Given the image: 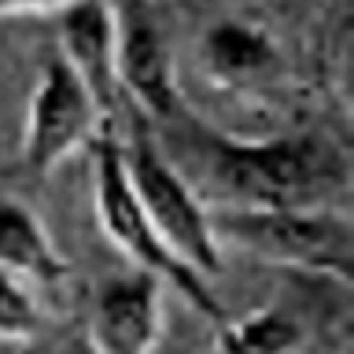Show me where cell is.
I'll list each match as a JSON object with an SVG mask.
<instances>
[{
	"label": "cell",
	"instance_id": "obj_1",
	"mask_svg": "<svg viewBox=\"0 0 354 354\" xmlns=\"http://www.w3.org/2000/svg\"><path fill=\"white\" fill-rule=\"evenodd\" d=\"M207 170L221 207H299L317 210L321 199L347 185V159L325 137L229 140L203 137Z\"/></svg>",
	"mask_w": 354,
	"mask_h": 354
},
{
	"label": "cell",
	"instance_id": "obj_2",
	"mask_svg": "<svg viewBox=\"0 0 354 354\" xmlns=\"http://www.w3.org/2000/svg\"><path fill=\"white\" fill-rule=\"evenodd\" d=\"M214 240L284 270L325 273L347 284L351 277V225L332 210L299 207H207Z\"/></svg>",
	"mask_w": 354,
	"mask_h": 354
},
{
	"label": "cell",
	"instance_id": "obj_3",
	"mask_svg": "<svg viewBox=\"0 0 354 354\" xmlns=\"http://www.w3.org/2000/svg\"><path fill=\"white\" fill-rule=\"evenodd\" d=\"M96 214L104 225L107 240L122 248L133 262L140 266V273H151L155 281H166L203 314L210 325H225V310L210 292L203 277H196L177 254L159 240V232L151 229L148 214H144L137 192H133L126 162H122V144L115 137H96Z\"/></svg>",
	"mask_w": 354,
	"mask_h": 354
},
{
	"label": "cell",
	"instance_id": "obj_4",
	"mask_svg": "<svg viewBox=\"0 0 354 354\" xmlns=\"http://www.w3.org/2000/svg\"><path fill=\"white\" fill-rule=\"evenodd\" d=\"M122 162H126V177L159 240L203 281L221 273V251L210 232L207 207L199 203L181 170L155 148V140L144 133L140 122L133 126L129 148H122Z\"/></svg>",
	"mask_w": 354,
	"mask_h": 354
},
{
	"label": "cell",
	"instance_id": "obj_5",
	"mask_svg": "<svg viewBox=\"0 0 354 354\" xmlns=\"http://www.w3.org/2000/svg\"><path fill=\"white\" fill-rule=\"evenodd\" d=\"M96 122H100V111L93 96H88V88L82 85V77L71 71V63L59 52L48 55L30 100L26 144H22V159H26L30 174L48 177L82 144L93 140Z\"/></svg>",
	"mask_w": 354,
	"mask_h": 354
},
{
	"label": "cell",
	"instance_id": "obj_6",
	"mask_svg": "<svg viewBox=\"0 0 354 354\" xmlns=\"http://www.w3.org/2000/svg\"><path fill=\"white\" fill-rule=\"evenodd\" d=\"M115 8V77L118 93H126L144 115L174 118L177 88L170 55H166L162 33L155 26L144 0H118Z\"/></svg>",
	"mask_w": 354,
	"mask_h": 354
},
{
	"label": "cell",
	"instance_id": "obj_7",
	"mask_svg": "<svg viewBox=\"0 0 354 354\" xmlns=\"http://www.w3.org/2000/svg\"><path fill=\"white\" fill-rule=\"evenodd\" d=\"M162 281L151 273H129L104 281L96 295L93 336L100 354H151L162 332Z\"/></svg>",
	"mask_w": 354,
	"mask_h": 354
},
{
	"label": "cell",
	"instance_id": "obj_8",
	"mask_svg": "<svg viewBox=\"0 0 354 354\" xmlns=\"http://www.w3.org/2000/svg\"><path fill=\"white\" fill-rule=\"evenodd\" d=\"M59 55L88 88L100 118L118 111V77H115V8L111 0H77L59 11Z\"/></svg>",
	"mask_w": 354,
	"mask_h": 354
},
{
	"label": "cell",
	"instance_id": "obj_9",
	"mask_svg": "<svg viewBox=\"0 0 354 354\" xmlns=\"http://www.w3.org/2000/svg\"><path fill=\"white\" fill-rule=\"evenodd\" d=\"M0 270L26 288H59L71 277L44 225L15 199H0Z\"/></svg>",
	"mask_w": 354,
	"mask_h": 354
},
{
	"label": "cell",
	"instance_id": "obj_10",
	"mask_svg": "<svg viewBox=\"0 0 354 354\" xmlns=\"http://www.w3.org/2000/svg\"><path fill=\"white\" fill-rule=\"evenodd\" d=\"M277 44L262 26L221 19L203 37V66L218 85H243L277 66Z\"/></svg>",
	"mask_w": 354,
	"mask_h": 354
},
{
	"label": "cell",
	"instance_id": "obj_11",
	"mask_svg": "<svg viewBox=\"0 0 354 354\" xmlns=\"http://www.w3.org/2000/svg\"><path fill=\"white\" fill-rule=\"evenodd\" d=\"M303 332L281 310H259L218 328V354H295Z\"/></svg>",
	"mask_w": 354,
	"mask_h": 354
},
{
	"label": "cell",
	"instance_id": "obj_12",
	"mask_svg": "<svg viewBox=\"0 0 354 354\" xmlns=\"http://www.w3.org/2000/svg\"><path fill=\"white\" fill-rule=\"evenodd\" d=\"M41 325L37 299L22 281L0 270V343H26Z\"/></svg>",
	"mask_w": 354,
	"mask_h": 354
},
{
	"label": "cell",
	"instance_id": "obj_13",
	"mask_svg": "<svg viewBox=\"0 0 354 354\" xmlns=\"http://www.w3.org/2000/svg\"><path fill=\"white\" fill-rule=\"evenodd\" d=\"M77 0H0V15H41V11H66Z\"/></svg>",
	"mask_w": 354,
	"mask_h": 354
},
{
	"label": "cell",
	"instance_id": "obj_14",
	"mask_svg": "<svg viewBox=\"0 0 354 354\" xmlns=\"http://www.w3.org/2000/svg\"><path fill=\"white\" fill-rule=\"evenodd\" d=\"M52 354H100V351H96V343L88 332H74V336H66Z\"/></svg>",
	"mask_w": 354,
	"mask_h": 354
}]
</instances>
